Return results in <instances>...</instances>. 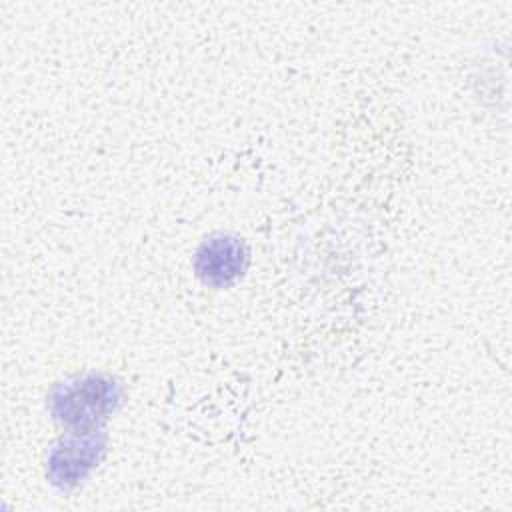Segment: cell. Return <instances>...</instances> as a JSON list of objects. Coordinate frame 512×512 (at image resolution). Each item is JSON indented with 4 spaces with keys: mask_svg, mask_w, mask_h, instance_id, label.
Wrapping results in <instances>:
<instances>
[{
    "mask_svg": "<svg viewBox=\"0 0 512 512\" xmlns=\"http://www.w3.org/2000/svg\"><path fill=\"white\" fill-rule=\"evenodd\" d=\"M104 452L102 430L72 432L62 438L48 456V476L60 488L76 486L100 462Z\"/></svg>",
    "mask_w": 512,
    "mask_h": 512,
    "instance_id": "7a4b0ae2",
    "label": "cell"
},
{
    "mask_svg": "<svg viewBox=\"0 0 512 512\" xmlns=\"http://www.w3.org/2000/svg\"><path fill=\"white\" fill-rule=\"evenodd\" d=\"M248 266V248L234 234L208 236L194 256V270L202 284L226 288L234 284Z\"/></svg>",
    "mask_w": 512,
    "mask_h": 512,
    "instance_id": "3957f363",
    "label": "cell"
},
{
    "mask_svg": "<svg viewBox=\"0 0 512 512\" xmlns=\"http://www.w3.org/2000/svg\"><path fill=\"white\" fill-rule=\"evenodd\" d=\"M120 386L104 374H84L60 382L48 396L52 418L72 432H94L116 410Z\"/></svg>",
    "mask_w": 512,
    "mask_h": 512,
    "instance_id": "6da1fadb",
    "label": "cell"
}]
</instances>
